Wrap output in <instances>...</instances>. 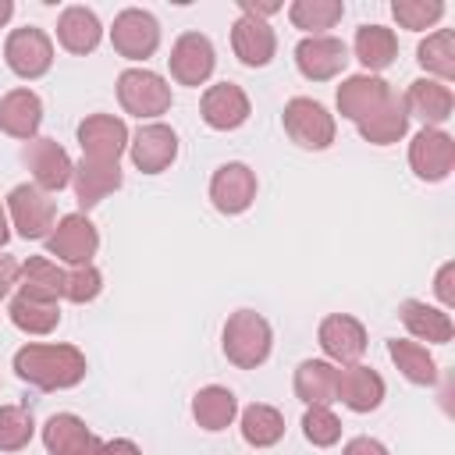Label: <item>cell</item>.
<instances>
[{
  "label": "cell",
  "instance_id": "cell-1",
  "mask_svg": "<svg viewBox=\"0 0 455 455\" xmlns=\"http://www.w3.org/2000/svg\"><path fill=\"white\" fill-rule=\"evenodd\" d=\"M85 355L75 345H43L32 341L14 352V373L18 380L39 387V391H68L85 380Z\"/></svg>",
  "mask_w": 455,
  "mask_h": 455
},
{
  "label": "cell",
  "instance_id": "cell-2",
  "mask_svg": "<svg viewBox=\"0 0 455 455\" xmlns=\"http://www.w3.org/2000/svg\"><path fill=\"white\" fill-rule=\"evenodd\" d=\"M220 345H224L228 363H235L238 370H256L267 363V355L274 348V331H270L267 316H259L256 309H238L228 316Z\"/></svg>",
  "mask_w": 455,
  "mask_h": 455
},
{
  "label": "cell",
  "instance_id": "cell-3",
  "mask_svg": "<svg viewBox=\"0 0 455 455\" xmlns=\"http://www.w3.org/2000/svg\"><path fill=\"white\" fill-rule=\"evenodd\" d=\"M117 100L132 117H160L171 110V85L146 68H124L117 75Z\"/></svg>",
  "mask_w": 455,
  "mask_h": 455
},
{
  "label": "cell",
  "instance_id": "cell-4",
  "mask_svg": "<svg viewBox=\"0 0 455 455\" xmlns=\"http://www.w3.org/2000/svg\"><path fill=\"white\" fill-rule=\"evenodd\" d=\"M284 132L295 146L302 149H327L334 142V114H327L323 103L309 100V96H295L284 103Z\"/></svg>",
  "mask_w": 455,
  "mask_h": 455
},
{
  "label": "cell",
  "instance_id": "cell-5",
  "mask_svg": "<svg viewBox=\"0 0 455 455\" xmlns=\"http://www.w3.org/2000/svg\"><path fill=\"white\" fill-rule=\"evenodd\" d=\"M7 217L14 224V231L25 238V242H36V238H46L53 231V199L50 192L36 188V185H14L7 192Z\"/></svg>",
  "mask_w": 455,
  "mask_h": 455
},
{
  "label": "cell",
  "instance_id": "cell-6",
  "mask_svg": "<svg viewBox=\"0 0 455 455\" xmlns=\"http://www.w3.org/2000/svg\"><path fill=\"white\" fill-rule=\"evenodd\" d=\"M110 43L124 60H146L160 46V21L142 7H124L110 25Z\"/></svg>",
  "mask_w": 455,
  "mask_h": 455
},
{
  "label": "cell",
  "instance_id": "cell-7",
  "mask_svg": "<svg viewBox=\"0 0 455 455\" xmlns=\"http://www.w3.org/2000/svg\"><path fill=\"white\" fill-rule=\"evenodd\" d=\"M4 60H7V68H11L18 78H25V82L43 78V75L50 71V64H53V43H50V36H46L43 28H36V25L14 28V32L7 36V43H4Z\"/></svg>",
  "mask_w": 455,
  "mask_h": 455
},
{
  "label": "cell",
  "instance_id": "cell-8",
  "mask_svg": "<svg viewBox=\"0 0 455 455\" xmlns=\"http://www.w3.org/2000/svg\"><path fill=\"white\" fill-rule=\"evenodd\" d=\"M100 249V231L96 224L85 217V213H68L53 224V231L46 235V252L71 263V267H82V263H92Z\"/></svg>",
  "mask_w": 455,
  "mask_h": 455
},
{
  "label": "cell",
  "instance_id": "cell-9",
  "mask_svg": "<svg viewBox=\"0 0 455 455\" xmlns=\"http://www.w3.org/2000/svg\"><path fill=\"white\" fill-rule=\"evenodd\" d=\"M21 160L32 174V185L43 192H60L64 185H71V156L57 139H28L21 149Z\"/></svg>",
  "mask_w": 455,
  "mask_h": 455
},
{
  "label": "cell",
  "instance_id": "cell-10",
  "mask_svg": "<svg viewBox=\"0 0 455 455\" xmlns=\"http://www.w3.org/2000/svg\"><path fill=\"white\" fill-rule=\"evenodd\" d=\"M409 167L423 181H444L455 167V139L444 128H419L409 142Z\"/></svg>",
  "mask_w": 455,
  "mask_h": 455
},
{
  "label": "cell",
  "instance_id": "cell-11",
  "mask_svg": "<svg viewBox=\"0 0 455 455\" xmlns=\"http://www.w3.org/2000/svg\"><path fill=\"white\" fill-rule=\"evenodd\" d=\"M167 64H171V78L178 85H192L196 89L213 75L217 53H213V43L203 32H181L174 39V46H171Z\"/></svg>",
  "mask_w": 455,
  "mask_h": 455
},
{
  "label": "cell",
  "instance_id": "cell-12",
  "mask_svg": "<svg viewBox=\"0 0 455 455\" xmlns=\"http://www.w3.org/2000/svg\"><path fill=\"white\" fill-rule=\"evenodd\" d=\"M256 199V171L242 160H231V164H220L210 178V203L235 217V213H245Z\"/></svg>",
  "mask_w": 455,
  "mask_h": 455
},
{
  "label": "cell",
  "instance_id": "cell-13",
  "mask_svg": "<svg viewBox=\"0 0 455 455\" xmlns=\"http://www.w3.org/2000/svg\"><path fill=\"white\" fill-rule=\"evenodd\" d=\"M316 341L327 355V363H341V366H352L363 359L366 352V327L348 316V313H331L320 320V331H316Z\"/></svg>",
  "mask_w": 455,
  "mask_h": 455
},
{
  "label": "cell",
  "instance_id": "cell-14",
  "mask_svg": "<svg viewBox=\"0 0 455 455\" xmlns=\"http://www.w3.org/2000/svg\"><path fill=\"white\" fill-rule=\"evenodd\" d=\"M128 153H132V164H135L142 174H160V171H167V167L174 164V156H178V135H174L171 124L149 121V124H142V128L132 135Z\"/></svg>",
  "mask_w": 455,
  "mask_h": 455
},
{
  "label": "cell",
  "instance_id": "cell-15",
  "mask_svg": "<svg viewBox=\"0 0 455 455\" xmlns=\"http://www.w3.org/2000/svg\"><path fill=\"white\" fill-rule=\"evenodd\" d=\"M348 64V46L338 36H306L295 46V68L309 82H327L341 75Z\"/></svg>",
  "mask_w": 455,
  "mask_h": 455
},
{
  "label": "cell",
  "instance_id": "cell-16",
  "mask_svg": "<svg viewBox=\"0 0 455 455\" xmlns=\"http://www.w3.org/2000/svg\"><path fill=\"white\" fill-rule=\"evenodd\" d=\"M132 135H128V124L114 114H89L82 124H78V146L89 160H110L117 164V156L128 149Z\"/></svg>",
  "mask_w": 455,
  "mask_h": 455
},
{
  "label": "cell",
  "instance_id": "cell-17",
  "mask_svg": "<svg viewBox=\"0 0 455 455\" xmlns=\"http://www.w3.org/2000/svg\"><path fill=\"white\" fill-rule=\"evenodd\" d=\"M43 444L50 455H103V441L75 412H53L43 427Z\"/></svg>",
  "mask_w": 455,
  "mask_h": 455
},
{
  "label": "cell",
  "instance_id": "cell-18",
  "mask_svg": "<svg viewBox=\"0 0 455 455\" xmlns=\"http://www.w3.org/2000/svg\"><path fill=\"white\" fill-rule=\"evenodd\" d=\"M199 114L213 132H235L249 121V96L235 82H217L203 92Z\"/></svg>",
  "mask_w": 455,
  "mask_h": 455
},
{
  "label": "cell",
  "instance_id": "cell-19",
  "mask_svg": "<svg viewBox=\"0 0 455 455\" xmlns=\"http://www.w3.org/2000/svg\"><path fill=\"white\" fill-rule=\"evenodd\" d=\"M402 103H405V114H409V117H419V121H423V128H441V124L451 117V110H455L451 89H448L444 82H434V78H416V82H409Z\"/></svg>",
  "mask_w": 455,
  "mask_h": 455
},
{
  "label": "cell",
  "instance_id": "cell-20",
  "mask_svg": "<svg viewBox=\"0 0 455 455\" xmlns=\"http://www.w3.org/2000/svg\"><path fill=\"white\" fill-rule=\"evenodd\" d=\"M387 395L384 377L373 366L352 363L345 370H338V402L352 412H373Z\"/></svg>",
  "mask_w": 455,
  "mask_h": 455
},
{
  "label": "cell",
  "instance_id": "cell-21",
  "mask_svg": "<svg viewBox=\"0 0 455 455\" xmlns=\"http://www.w3.org/2000/svg\"><path fill=\"white\" fill-rule=\"evenodd\" d=\"M395 89L384 82V78H377V75H348L341 85H338V114L341 117H348V121H366L387 96H391Z\"/></svg>",
  "mask_w": 455,
  "mask_h": 455
},
{
  "label": "cell",
  "instance_id": "cell-22",
  "mask_svg": "<svg viewBox=\"0 0 455 455\" xmlns=\"http://www.w3.org/2000/svg\"><path fill=\"white\" fill-rule=\"evenodd\" d=\"M71 188H75V199L82 210H92L100 206L110 192L121 188V167L110 164V160H89L82 156L71 171Z\"/></svg>",
  "mask_w": 455,
  "mask_h": 455
},
{
  "label": "cell",
  "instance_id": "cell-23",
  "mask_svg": "<svg viewBox=\"0 0 455 455\" xmlns=\"http://www.w3.org/2000/svg\"><path fill=\"white\" fill-rule=\"evenodd\" d=\"M231 50H235V57H238L245 68H267V64L274 60L277 36H274V28H270L267 21L242 14V18L231 25Z\"/></svg>",
  "mask_w": 455,
  "mask_h": 455
},
{
  "label": "cell",
  "instance_id": "cell-24",
  "mask_svg": "<svg viewBox=\"0 0 455 455\" xmlns=\"http://www.w3.org/2000/svg\"><path fill=\"white\" fill-rule=\"evenodd\" d=\"M43 124V100L32 89H11L0 96V132L11 139H36Z\"/></svg>",
  "mask_w": 455,
  "mask_h": 455
},
{
  "label": "cell",
  "instance_id": "cell-25",
  "mask_svg": "<svg viewBox=\"0 0 455 455\" xmlns=\"http://www.w3.org/2000/svg\"><path fill=\"white\" fill-rule=\"evenodd\" d=\"M295 398L302 405H327L338 402V366L327 359H302L295 366Z\"/></svg>",
  "mask_w": 455,
  "mask_h": 455
},
{
  "label": "cell",
  "instance_id": "cell-26",
  "mask_svg": "<svg viewBox=\"0 0 455 455\" xmlns=\"http://www.w3.org/2000/svg\"><path fill=\"white\" fill-rule=\"evenodd\" d=\"M398 320L405 323V331L416 338V341H430V345H448L451 334H455V323L444 309L437 306H427L419 299H405L398 306Z\"/></svg>",
  "mask_w": 455,
  "mask_h": 455
},
{
  "label": "cell",
  "instance_id": "cell-27",
  "mask_svg": "<svg viewBox=\"0 0 455 455\" xmlns=\"http://www.w3.org/2000/svg\"><path fill=\"white\" fill-rule=\"evenodd\" d=\"M103 39V25L89 7H64L57 18V43L68 53H92Z\"/></svg>",
  "mask_w": 455,
  "mask_h": 455
},
{
  "label": "cell",
  "instance_id": "cell-28",
  "mask_svg": "<svg viewBox=\"0 0 455 455\" xmlns=\"http://www.w3.org/2000/svg\"><path fill=\"white\" fill-rule=\"evenodd\" d=\"M409 132V114H405V103L398 92H391L366 121H359V135L373 146H391L398 139H405Z\"/></svg>",
  "mask_w": 455,
  "mask_h": 455
},
{
  "label": "cell",
  "instance_id": "cell-29",
  "mask_svg": "<svg viewBox=\"0 0 455 455\" xmlns=\"http://www.w3.org/2000/svg\"><path fill=\"white\" fill-rule=\"evenodd\" d=\"M192 416H196V423H199L203 430H210V434L228 430V427L235 423V416H238V398H235V391H228V387H220V384H206V387H199L196 398H192Z\"/></svg>",
  "mask_w": 455,
  "mask_h": 455
},
{
  "label": "cell",
  "instance_id": "cell-30",
  "mask_svg": "<svg viewBox=\"0 0 455 455\" xmlns=\"http://www.w3.org/2000/svg\"><path fill=\"white\" fill-rule=\"evenodd\" d=\"M21 277V295H32V299H46V302H57L64 299V270L50 259V256H28L18 270Z\"/></svg>",
  "mask_w": 455,
  "mask_h": 455
},
{
  "label": "cell",
  "instance_id": "cell-31",
  "mask_svg": "<svg viewBox=\"0 0 455 455\" xmlns=\"http://www.w3.org/2000/svg\"><path fill=\"white\" fill-rule=\"evenodd\" d=\"M387 355H391V363L398 366V373H402L409 384H423V387L437 384V363H434V355L427 352V345L405 341V338H391V341H387Z\"/></svg>",
  "mask_w": 455,
  "mask_h": 455
},
{
  "label": "cell",
  "instance_id": "cell-32",
  "mask_svg": "<svg viewBox=\"0 0 455 455\" xmlns=\"http://www.w3.org/2000/svg\"><path fill=\"white\" fill-rule=\"evenodd\" d=\"M352 46H355V57L366 68V75L391 68L395 57H398V39H395V32L387 25H363L355 32V43Z\"/></svg>",
  "mask_w": 455,
  "mask_h": 455
},
{
  "label": "cell",
  "instance_id": "cell-33",
  "mask_svg": "<svg viewBox=\"0 0 455 455\" xmlns=\"http://www.w3.org/2000/svg\"><path fill=\"white\" fill-rule=\"evenodd\" d=\"M284 437V416L267 405V402H252L242 409V441L249 448H274Z\"/></svg>",
  "mask_w": 455,
  "mask_h": 455
},
{
  "label": "cell",
  "instance_id": "cell-34",
  "mask_svg": "<svg viewBox=\"0 0 455 455\" xmlns=\"http://www.w3.org/2000/svg\"><path fill=\"white\" fill-rule=\"evenodd\" d=\"M416 60L427 75H434V82H451L455 78V32L451 28H437L430 32L419 46H416Z\"/></svg>",
  "mask_w": 455,
  "mask_h": 455
},
{
  "label": "cell",
  "instance_id": "cell-35",
  "mask_svg": "<svg viewBox=\"0 0 455 455\" xmlns=\"http://www.w3.org/2000/svg\"><path fill=\"white\" fill-rule=\"evenodd\" d=\"M7 316H11V323H14L18 331H25V334H50V331L60 323V306L18 291V295L11 299V306H7Z\"/></svg>",
  "mask_w": 455,
  "mask_h": 455
},
{
  "label": "cell",
  "instance_id": "cell-36",
  "mask_svg": "<svg viewBox=\"0 0 455 455\" xmlns=\"http://www.w3.org/2000/svg\"><path fill=\"white\" fill-rule=\"evenodd\" d=\"M345 14L341 0H295L288 7V18L295 28L309 32V36H327V28H334Z\"/></svg>",
  "mask_w": 455,
  "mask_h": 455
},
{
  "label": "cell",
  "instance_id": "cell-37",
  "mask_svg": "<svg viewBox=\"0 0 455 455\" xmlns=\"http://www.w3.org/2000/svg\"><path fill=\"white\" fill-rule=\"evenodd\" d=\"M32 434H36V419L25 405H0V451L28 448Z\"/></svg>",
  "mask_w": 455,
  "mask_h": 455
},
{
  "label": "cell",
  "instance_id": "cell-38",
  "mask_svg": "<svg viewBox=\"0 0 455 455\" xmlns=\"http://www.w3.org/2000/svg\"><path fill=\"white\" fill-rule=\"evenodd\" d=\"M302 434L313 448H331L341 441V419L327 405H306L302 412Z\"/></svg>",
  "mask_w": 455,
  "mask_h": 455
},
{
  "label": "cell",
  "instance_id": "cell-39",
  "mask_svg": "<svg viewBox=\"0 0 455 455\" xmlns=\"http://www.w3.org/2000/svg\"><path fill=\"white\" fill-rule=\"evenodd\" d=\"M391 14H395V21L402 28L423 32V28H430V25H437L444 18V4L441 0H395Z\"/></svg>",
  "mask_w": 455,
  "mask_h": 455
},
{
  "label": "cell",
  "instance_id": "cell-40",
  "mask_svg": "<svg viewBox=\"0 0 455 455\" xmlns=\"http://www.w3.org/2000/svg\"><path fill=\"white\" fill-rule=\"evenodd\" d=\"M100 291H103V274H100L92 263L71 267V270L64 274V299H68V302L85 306V302H92Z\"/></svg>",
  "mask_w": 455,
  "mask_h": 455
},
{
  "label": "cell",
  "instance_id": "cell-41",
  "mask_svg": "<svg viewBox=\"0 0 455 455\" xmlns=\"http://www.w3.org/2000/svg\"><path fill=\"white\" fill-rule=\"evenodd\" d=\"M451 281H455V263L448 259V263H441L437 281H434V291H437V299H441V306H444V309H451V306H455V288H451Z\"/></svg>",
  "mask_w": 455,
  "mask_h": 455
},
{
  "label": "cell",
  "instance_id": "cell-42",
  "mask_svg": "<svg viewBox=\"0 0 455 455\" xmlns=\"http://www.w3.org/2000/svg\"><path fill=\"white\" fill-rule=\"evenodd\" d=\"M341 455H387V448H384L377 437H352V441L341 448Z\"/></svg>",
  "mask_w": 455,
  "mask_h": 455
},
{
  "label": "cell",
  "instance_id": "cell-43",
  "mask_svg": "<svg viewBox=\"0 0 455 455\" xmlns=\"http://www.w3.org/2000/svg\"><path fill=\"white\" fill-rule=\"evenodd\" d=\"M18 270H21V263L14 256H0V299L18 284Z\"/></svg>",
  "mask_w": 455,
  "mask_h": 455
},
{
  "label": "cell",
  "instance_id": "cell-44",
  "mask_svg": "<svg viewBox=\"0 0 455 455\" xmlns=\"http://www.w3.org/2000/svg\"><path fill=\"white\" fill-rule=\"evenodd\" d=\"M103 455H142V448L128 437H114V441H103Z\"/></svg>",
  "mask_w": 455,
  "mask_h": 455
},
{
  "label": "cell",
  "instance_id": "cell-45",
  "mask_svg": "<svg viewBox=\"0 0 455 455\" xmlns=\"http://www.w3.org/2000/svg\"><path fill=\"white\" fill-rule=\"evenodd\" d=\"M7 238H11V217H7V210L0 203V245H7Z\"/></svg>",
  "mask_w": 455,
  "mask_h": 455
},
{
  "label": "cell",
  "instance_id": "cell-46",
  "mask_svg": "<svg viewBox=\"0 0 455 455\" xmlns=\"http://www.w3.org/2000/svg\"><path fill=\"white\" fill-rule=\"evenodd\" d=\"M11 14H14V4H11V0H0V25H7Z\"/></svg>",
  "mask_w": 455,
  "mask_h": 455
}]
</instances>
